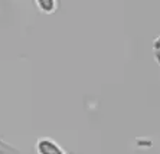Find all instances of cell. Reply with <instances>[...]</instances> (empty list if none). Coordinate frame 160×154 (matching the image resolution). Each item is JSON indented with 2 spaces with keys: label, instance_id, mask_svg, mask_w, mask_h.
Here are the masks:
<instances>
[{
  "label": "cell",
  "instance_id": "obj_2",
  "mask_svg": "<svg viewBox=\"0 0 160 154\" xmlns=\"http://www.w3.org/2000/svg\"><path fill=\"white\" fill-rule=\"evenodd\" d=\"M35 3L38 9L46 15H51L56 10V0H35Z\"/></svg>",
  "mask_w": 160,
  "mask_h": 154
},
{
  "label": "cell",
  "instance_id": "obj_3",
  "mask_svg": "<svg viewBox=\"0 0 160 154\" xmlns=\"http://www.w3.org/2000/svg\"><path fill=\"white\" fill-rule=\"evenodd\" d=\"M153 56H154L157 64L160 65V35L153 42Z\"/></svg>",
  "mask_w": 160,
  "mask_h": 154
},
{
  "label": "cell",
  "instance_id": "obj_1",
  "mask_svg": "<svg viewBox=\"0 0 160 154\" xmlns=\"http://www.w3.org/2000/svg\"><path fill=\"white\" fill-rule=\"evenodd\" d=\"M36 150L39 154H63V150L53 140L42 138L38 141Z\"/></svg>",
  "mask_w": 160,
  "mask_h": 154
}]
</instances>
